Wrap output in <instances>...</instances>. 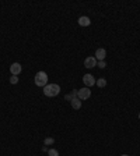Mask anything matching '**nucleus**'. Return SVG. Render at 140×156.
<instances>
[{"instance_id":"obj_11","label":"nucleus","mask_w":140,"mask_h":156,"mask_svg":"<svg viewBox=\"0 0 140 156\" xmlns=\"http://www.w3.org/2000/svg\"><path fill=\"white\" fill-rule=\"evenodd\" d=\"M43 144H45V145H53L55 140L52 138V137H48V138H45V140H43Z\"/></svg>"},{"instance_id":"obj_3","label":"nucleus","mask_w":140,"mask_h":156,"mask_svg":"<svg viewBox=\"0 0 140 156\" xmlns=\"http://www.w3.org/2000/svg\"><path fill=\"white\" fill-rule=\"evenodd\" d=\"M90 96H91V89H90V88L84 86V88H81V89H77V98L80 99L81 102H83V100H87Z\"/></svg>"},{"instance_id":"obj_10","label":"nucleus","mask_w":140,"mask_h":156,"mask_svg":"<svg viewBox=\"0 0 140 156\" xmlns=\"http://www.w3.org/2000/svg\"><path fill=\"white\" fill-rule=\"evenodd\" d=\"M95 85L100 86V88H105V86H107V80H105V78H98L97 82H95Z\"/></svg>"},{"instance_id":"obj_1","label":"nucleus","mask_w":140,"mask_h":156,"mask_svg":"<svg viewBox=\"0 0 140 156\" xmlns=\"http://www.w3.org/2000/svg\"><path fill=\"white\" fill-rule=\"evenodd\" d=\"M60 93V86L58 84H48L46 86H43V95L48 98H55Z\"/></svg>"},{"instance_id":"obj_12","label":"nucleus","mask_w":140,"mask_h":156,"mask_svg":"<svg viewBox=\"0 0 140 156\" xmlns=\"http://www.w3.org/2000/svg\"><path fill=\"white\" fill-rule=\"evenodd\" d=\"M48 156H59V152L56 151L55 148H52V149H49L48 151Z\"/></svg>"},{"instance_id":"obj_16","label":"nucleus","mask_w":140,"mask_h":156,"mask_svg":"<svg viewBox=\"0 0 140 156\" xmlns=\"http://www.w3.org/2000/svg\"><path fill=\"white\" fill-rule=\"evenodd\" d=\"M121 156H129V155H121Z\"/></svg>"},{"instance_id":"obj_6","label":"nucleus","mask_w":140,"mask_h":156,"mask_svg":"<svg viewBox=\"0 0 140 156\" xmlns=\"http://www.w3.org/2000/svg\"><path fill=\"white\" fill-rule=\"evenodd\" d=\"M105 56H107V50L104 48H100L95 50V54H94V57L97 59V61H102L105 60Z\"/></svg>"},{"instance_id":"obj_4","label":"nucleus","mask_w":140,"mask_h":156,"mask_svg":"<svg viewBox=\"0 0 140 156\" xmlns=\"http://www.w3.org/2000/svg\"><path fill=\"white\" fill-rule=\"evenodd\" d=\"M83 82H84V85H86L87 88H90V86L95 85L97 80L94 78V76H92V74H84V76H83Z\"/></svg>"},{"instance_id":"obj_8","label":"nucleus","mask_w":140,"mask_h":156,"mask_svg":"<svg viewBox=\"0 0 140 156\" xmlns=\"http://www.w3.org/2000/svg\"><path fill=\"white\" fill-rule=\"evenodd\" d=\"M79 25L80 27H90V24H91V20L88 18V17H86V16H81L80 18H79Z\"/></svg>"},{"instance_id":"obj_7","label":"nucleus","mask_w":140,"mask_h":156,"mask_svg":"<svg viewBox=\"0 0 140 156\" xmlns=\"http://www.w3.org/2000/svg\"><path fill=\"white\" fill-rule=\"evenodd\" d=\"M10 71H11V76H18L22 71L21 64H20V63H13V64L10 66Z\"/></svg>"},{"instance_id":"obj_13","label":"nucleus","mask_w":140,"mask_h":156,"mask_svg":"<svg viewBox=\"0 0 140 156\" xmlns=\"http://www.w3.org/2000/svg\"><path fill=\"white\" fill-rule=\"evenodd\" d=\"M10 84H13V85L18 84V77H17V76H11L10 77Z\"/></svg>"},{"instance_id":"obj_9","label":"nucleus","mask_w":140,"mask_h":156,"mask_svg":"<svg viewBox=\"0 0 140 156\" xmlns=\"http://www.w3.org/2000/svg\"><path fill=\"white\" fill-rule=\"evenodd\" d=\"M70 105H71V108L74 109V110H79V109L81 108V100L79 98H74V99L70 102Z\"/></svg>"},{"instance_id":"obj_15","label":"nucleus","mask_w":140,"mask_h":156,"mask_svg":"<svg viewBox=\"0 0 140 156\" xmlns=\"http://www.w3.org/2000/svg\"><path fill=\"white\" fill-rule=\"evenodd\" d=\"M65 99H66V100H69V102H71V100H73V98H71V95H70V93H67V95H66Z\"/></svg>"},{"instance_id":"obj_5","label":"nucleus","mask_w":140,"mask_h":156,"mask_svg":"<svg viewBox=\"0 0 140 156\" xmlns=\"http://www.w3.org/2000/svg\"><path fill=\"white\" fill-rule=\"evenodd\" d=\"M97 59L94 57V56H88L86 60H84V67L86 68H92V67H95L97 66Z\"/></svg>"},{"instance_id":"obj_14","label":"nucleus","mask_w":140,"mask_h":156,"mask_svg":"<svg viewBox=\"0 0 140 156\" xmlns=\"http://www.w3.org/2000/svg\"><path fill=\"white\" fill-rule=\"evenodd\" d=\"M97 66L100 68H105V67H107V63H105V60H102V61H98Z\"/></svg>"},{"instance_id":"obj_2","label":"nucleus","mask_w":140,"mask_h":156,"mask_svg":"<svg viewBox=\"0 0 140 156\" xmlns=\"http://www.w3.org/2000/svg\"><path fill=\"white\" fill-rule=\"evenodd\" d=\"M34 82H35L37 86H41V88L46 86L48 85V74H46L45 71H38L37 74H35Z\"/></svg>"},{"instance_id":"obj_17","label":"nucleus","mask_w":140,"mask_h":156,"mask_svg":"<svg viewBox=\"0 0 140 156\" xmlns=\"http://www.w3.org/2000/svg\"><path fill=\"white\" fill-rule=\"evenodd\" d=\"M139 120H140V113H139Z\"/></svg>"}]
</instances>
